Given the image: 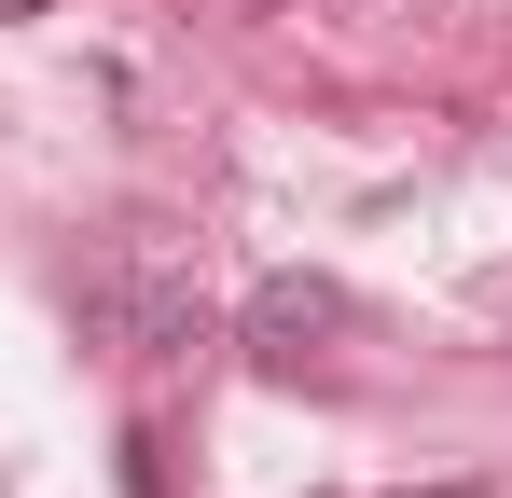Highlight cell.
Returning a JSON list of instances; mask_svg holds the SVG:
<instances>
[{"instance_id":"cell-2","label":"cell","mask_w":512,"mask_h":498,"mask_svg":"<svg viewBox=\"0 0 512 498\" xmlns=\"http://www.w3.org/2000/svg\"><path fill=\"white\" fill-rule=\"evenodd\" d=\"M0 14H42V0H0Z\"/></svg>"},{"instance_id":"cell-1","label":"cell","mask_w":512,"mask_h":498,"mask_svg":"<svg viewBox=\"0 0 512 498\" xmlns=\"http://www.w3.org/2000/svg\"><path fill=\"white\" fill-rule=\"evenodd\" d=\"M333 332H346L333 277H263V291H250V360H263V374H305Z\"/></svg>"}]
</instances>
